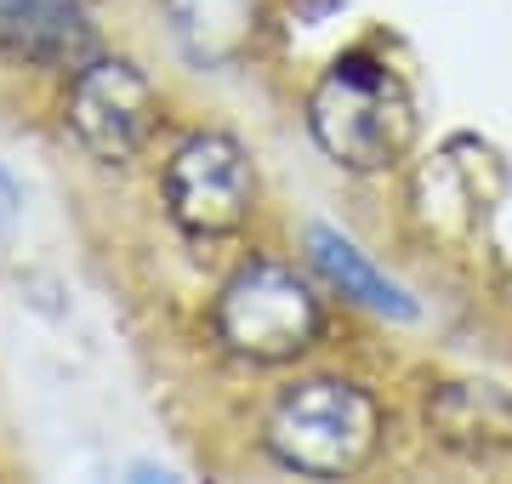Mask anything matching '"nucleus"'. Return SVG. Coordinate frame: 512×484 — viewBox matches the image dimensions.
<instances>
[{
  "label": "nucleus",
  "instance_id": "obj_9",
  "mask_svg": "<svg viewBox=\"0 0 512 484\" xmlns=\"http://www.w3.org/2000/svg\"><path fill=\"white\" fill-rule=\"evenodd\" d=\"M308 251H313V262H319V274H325L330 285H342V297L365 302V308H376V314H387V319H416L410 291H404L399 280H387L382 268H376V262H370L348 234L313 223L308 228Z\"/></svg>",
  "mask_w": 512,
  "mask_h": 484
},
{
  "label": "nucleus",
  "instance_id": "obj_2",
  "mask_svg": "<svg viewBox=\"0 0 512 484\" xmlns=\"http://www.w3.org/2000/svg\"><path fill=\"white\" fill-rule=\"evenodd\" d=\"M268 439H274L279 462L296 473L342 479V473L370 462V450L382 439V410L365 388L319 376V382H302L279 399Z\"/></svg>",
  "mask_w": 512,
  "mask_h": 484
},
{
  "label": "nucleus",
  "instance_id": "obj_3",
  "mask_svg": "<svg viewBox=\"0 0 512 484\" xmlns=\"http://www.w3.org/2000/svg\"><path fill=\"white\" fill-rule=\"evenodd\" d=\"M217 331L234 354L279 365V359H296L302 348H313V336H319V297L296 280L291 268L251 262L222 291Z\"/></svg>",
  "mask_w": 512,
  "mask_h": 484
},
{
  "label": "nucleus",
  "instance_id": "obj_1",
  "mask_svg": "<svg viewBox=\"0 0 512 484\" xmlns=\"http://www.w3.org/2000/svg\"><path fill=\"white\" fill-rule=\"evenodd\" d=\"M308 126L336 166L382 171L404 154L410 131H416V114H410V97H404L399 75L387 63L353 52V57H336L325 80L313 86Z\"/></svg>",
  "mask_w": 512,
  "mask_h": 484
},
{
  "label": "nucleus",
  "instance_id": "obj_10",
  "mask_svg": "<svg viewBox=\"0 0 512 484\" xmlns=\"http://www.w3.org/2000/svg\"><path fill=\"white\" fill-rule=\"evenodd\" d=\"M18 211H23V194H18V183H12V177L0 171V234H12Z\"/></svg>",
  "mask_w": 512,
  "mask_h": 484
},
{
  "label": "nucleus",
  "instance_id": "obj_5",
  "mask_svg": "<svg viewBox=\"0 0 512 484\" xmlns=\"http://www.w3.org/2000/svg\"><path fill=\"white\" fill-rule=\"evenodd\" d=\"M160 97L148 86V75L126 57H92L80 63L69 92V126L74 137L97 154V160H126L143 149V137L154 131Z\"/></svg>",
  "mask_w": 512,
  "mask_h": 484
},
{
  "label": "nucleus",
  "instance_id": "obj_8",
  "mask_svg": "<svg viewBox=\"0 0 512 484\" xmlns=\"http://www.w3.org/2000/svg\"><path fill=\"white\" fill-rule=\"evenodd\" d=\"M165 23L188 63L228 69L256 40V0H165Z\"/></svg>",
  "mask_w": 512,
  "mask_h": 484
},
{
  "label": "nucleus",
  "instance_id": "obj_7",
  "mask_svg": "<svg viewBox=\"0 0 512 484\" xmlns=\"http://www.w3.org/2000/svg\"><path fill=\"white\" fill-rule=\"evenodd\" d=\"M427 428L461 456L512 450V393L495 382H444L427 399Z\"/></svg>",
  "mask_w": 512,
  "mask_h": 484
},
{
  "label": "nucleus",
  "instance_id": "obj_6",
  "mask_svg": "<svg viewBox=\"0 0 512 484\" xmlns=\"http://www.w3.org/2000/svg\"><path fill=\"white\" fill-rule=\"evenodd\" d=\"M0 52L35 69H80L92 63L97 35L80 0H0Z\"/></svg>",
  "mask_w": 512,
  "mask_h": 484
},
{
  "label": "nucleus",
  "instance_id": "obj_4",
  "mask_svg": "<svg viewBox=\"0 0 512 484\" xmlns=\"http://www.w3.org/2000/svg\"><path fill=\"white\" fill-rule=\"evenodd\" d=\"M251 200H256L251 160L222 131L188 137L183 149L171 154V166H165V205H171L177 228H188L194 240L234 234L251 217Z\"/></svg>",
  "mask_w": 512,
  "mask_h": 484
}]
</instances>
